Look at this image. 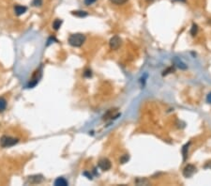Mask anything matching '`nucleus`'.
<instances>
[{"instance_id":"obj_1","label":"nucleus","mask_w":211,"mask_h":186,"mask_svg":"<svg viewBox=\"0 0 211 186\" xmlns=\"http://www.w3.org/2000/svg\"><path fill=\"white\" fill-rule=\"evenodd\" d=\"M85 41V36L81 33L71 34L69 37V43L73 47H80Z\"/></svg>"},{"instance_id":"obj_2","label":"nucleus","mask_w":211,"mask_h":186,"mask_svg":"<svg viewBox=\"0 0 211 186\" xmlns=\"http://www.w3.org/2000/svg\"><path fill=\"white\" fill-rule=\"evenodd\" d=\"M18 139L11 137V136H8V135H3L0 138V146L2 148H9L12 147L14 145H16L18 143Z\"/></svg>"},{"instance_id":"obj_3","label":"nucleus","mask_w":211,"mask_h":186,"mask_svg":"<svg viewBox=\"0 0 211 186\" xmlns=\"http://www.w3.org/2000/svg\"><path fill=\"white\" fill-rule=\"evenodd\" d=\"M196 172V167L193 165H188L183 169V176L185 178H190L193 176V174Z\"/></svg>"},{"instance_id":"obj_4","label":"nucleus","mask_w":211,"mask_h":186,"mask_svg":"<svg viewBox=\"0 0 211 186\" xmlns=\"http://www.w3.org/2000/svg\"><path fill=\"white\" fill-rule=\"evenodd\" d=\"M110 48L112 50H117L120 45H121V40L118 36H114L111 40H110Z\"/></svg>"},{"instance_id":"obj_5","label":"nucleus","mask_w":211,"mask_h":186,"mask_svg":"<svg viewBox=\"0 0 211 186\" xmlns=\"http://www.w3.org/2000/svg\"><path fill=\"white\" fill-rule=\"evenodd\" d=\"M99 167L102 171H107V170H109L112 167V164H111V162L108 159L103 158V159H100V162H99Z\"/></svg>"},{"instance_id":"obj_6","label":"nucleus","mask_w":211,"mask_h":186,"mask_svg":"<svg viewBox=\"0 0 211 186\" xmlns=\"http://www.w3.org/2000/svg\"><path fill=\"white\" fill-rule=\"evenodd\" d=\"M26 10H27V8L24 7V6L17 5V6L14 7V11H15L16 15H18V16H20V15H22V14H24V13H25Z\"/></svg>"},{"instance_id":"obj_7","label":"nucleus","mask_w":211,"mask_h":186,"mask_svg":"<svg viewBox=\"0 0 211 186\" xmlns=\"http://www.w3.org/2000/svg\"><path fill=\"white\" fill-rule=\"evenodd\" d=\"M42 181V176L41 175H35V176H31L28 178V183H33V184H36V183H39Z\"/></svg>"},{"instance_id":"obj_8","label":"nucleus","mask_w":211,"mask_h":186,"mask_svg":"<svg viewBox=\"0 0 211 186\" xmlns=\"http://www.w3.org/2000/svg\"><path fill=\"white\" fill-rule=\"evenodd\" d=\"M68 184L69 183H68L67 180L62 178V177H59L55 181V185L56 186H68Z\"/></svg>"},{"instance_id":"obj_9","label":"nucleus","mask_w":211,"mask_h":186,"mask_svg":"<svg viewBox=\"0 0 211 186\" xmlns=\"http://www.w3.org/2000/svg\"><path fill=\"white\" fill-rule=\"evenodd\" d=\"M174 63H175V65L177 67V68H179L180 70H186L187 69V65L184 63V62H182L179 59H177V58H176L175 59H174Z\"/></svg>"},{"instance_id":"obj_10","label":"nucleus","mask_w":211,"mask_h":186,"mask_svg":"<svg viewBox=\"0 0 211 186\" xmlns=\"http://www.w3.org/2000/svg\"><path fill=\"white\" fill-rule=\"evenodd\" d=\"M71 14L74 15V16L80 17V18H83V17L87 16V12L86 11H84V10H74V11H71Z\"/></svg>"},{"instance_id":"obj_11","label":"nucleus","mask_w":211,"mask_h":186,"mask_svg":"<svg viewBox=\"0 0 211 186\" xmlns=\"http://www.w3.org/2000/svg\"><path fill=\"white\" fill-rule=\"evenodd\" d=\"M62 23H63V22H62L61 19H56V20L54 21V23H53V27H54V29H55V30H58L59 27L61 26Z\"/></svg>"},{"instance_id":"obj_12","label":"nucleus","mask_w":211,"mask_h":186,"mask_svg":"<svg viewBox=\"0 0 211 186\" xmlns=\"http://www.w3.org/2000/svg\"><path fill=\"white\" fill-rule=\"evenodd\" d=\"M189 146H190V143H188V144H186L184 147H183V149H182V153H183V159H184V161L187 159V156H188V150H189Z\"/></svg>"},{"instance_id":"obj_13","label":"nucleus","mask_w":211,"mask_h":186,"mask_svg":"<svg viewBox=\"0 0 211 186\" xmlns=\"http://www.w3.org/2000/svg\"><path fill=\"white\" fill-rule=\"evenodd\" d=\"M7 107V101L4 98H0V112H3Z\"/></svg>"},{"instance_id":"obj_14","label":"nucleus","mask_w":211,"mask_h":186,"mask_svg":"<svg viewBox=\"0 0 211 186\" xmlns=\"http://www.w3.org/2000/svg\"><path fill=\"white\" fill-rule=\"evenodd\" d=\"M197 32H198V26H197V25L193 24V25H192V29H191V34H192V36H195V35L197 34Z\"/></svg>"},{"instance_id":"obj_15","label":"nucleus","mask_w":211,"mask_h":186,"mask_svg":"<svg viewBox=\"0 0 211 186\" xmlns=\"http://www.w3.org/2000/svg\"><path fill=\"white\" fill-rule=\"evenodd\" d=\"M110 1L115 5H123L126 2H128V0H110Z\"/></svg>"},{"instance_id":"obj_16","label":"nucleus","mask_w":211,"mask_h":186,"mask_svg":"<svg viewBox=\"0 0 211 186\" xmlns=\"http://www.w3.org/2000/svg\"><path fill=\"white\" fill-rule=\"evenodd\" d=\"M33 6L35 7H41L42 5V0H33Z\"/></svg>"},{"instance_id":"obj_17","label":"nucleus","mask_w":211,"mask_h":186,"mask_svg":"<svg viewBox=\"0 0 211 186\" xmlns=\"http://www.w3.org/2000/svg\"><path fill=\"white\" fill-rule=\"evenodd\" d=\"M175 70H174V68L173 67H171V68H168L166 70H164L163 71V75H165V74H168V73H170V72H173Z\"/></svg>"},{"instance_id":"obj_18","label":"nucleus","mask_w":211,"mask_h":186,"mask_svg":"<svg viewBox=\"0 0 211 186\" xmlns=\"http://www.w3.org/2000/svg\"><path fill=\"white\" fill-rule=\"evenodd\" d=\"M127 161H129V156H128V155H124V156L120 159V162H121L122 164H125Z\"/></svg>"},{"instance_id":"obj_19","label":"nucleus","mask_w":211,"mask_h":186,"mask_svg":"<svg viewBox=\"0 0 211 186\" xmlns=\"http://www.w3.org/2000/svg\"><path fill=\"white\" fill-rule=\"evenodd\" d=\"M84 75L85 77H91V75H92V73H91V70H86L84 71Z\"/></svg>"},{"instance_id":"obj_20","label":"nucleus","mask_w":211,"mask_h":186,"mask_svg":"<svg viewBox=\"0 0 211 186\" xmlns=\"http://www.w3.org/2000/svg\"><path fill=\"white\" fill-rule=\"evenodd\" d=\"M96 0H84V4L86 6H89V5H92L93 3H95Z\"/></svg>"},{"instance_id":"obj_21","label":"nucleus","mask_w":211,"mask_h":186,"mask_svg":"<svg viewBox=\"0 0 211 186\" xmlns=\"http://www.w3.org/2000/svg\"><path fill=\"white\" fill-rule=\"evenodd\" d=\"M207 102H208V104H211V92L208 95V97H207Z\"/></svg>"}]
</instances>
